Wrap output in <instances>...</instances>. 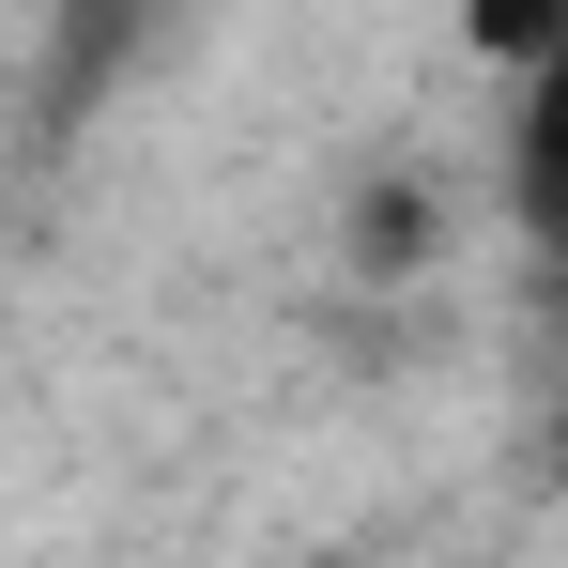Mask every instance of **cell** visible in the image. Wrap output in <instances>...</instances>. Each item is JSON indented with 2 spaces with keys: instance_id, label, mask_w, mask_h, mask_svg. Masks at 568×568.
Wrapping results in <instances>:
<instances>
[{
  "instance_id": "cell-2",
  "label": "cell",
  "mask_w": 568,
  "mask_h": 568,
  "mask_svg": "<svg viewBox=\"0 0 568 568\" xmlns=\"http://www.w3.org/2000/svg\"><path fill=\"white\" fill-rule=\"evenodd\" d=\"M170 0H62V31H47V93L93 108V78H123L139 62V31H154Z\"/></svg>"
},
{
  "instance_id": "cell-1",
  "label": "cell",
  "mask_w": 568,
  "mask_h": 568,
  "mask_svg": "<svg viewBox=\"0 0 568 568\" xmlns=\"http://www.w3.org/2000/svg\"><path fill=\"white\" fill-rule=\"evenodd\" d=\"M507 215L568 262V62L523 93V123H507Z\"/></svg>"
},
{
  "instance_id": "cell-4",
  "label": "cell",
  "mask_w": 568,
  "mask_h": 568,
  "mask_svg": "<svg viewBox=\"0 0 568 568\" xmlns=\"http://www.w3.org/2000/svg\"><path fill=\"white\" fill-rule=\"evenodd\" d=\"M430 262V185H369L354 200V277H415Z\"/></svg>"
},
{
  "instance_id": "cell-3",
  "label": "cell",
  "mask_w": 568,
  "mask_h": 568,
  "mask_svg": "<svg viewBox=\"0 0 568 568\" xmlns=\"http://www.w3.org/2000/svg\"><path fill=\"white\" fill-rule=\"evenodd\" d=\"M462 47H476V62H507V78L538 93V78L568 62V0H462Z\"/></svg>"
}]
</instances>
